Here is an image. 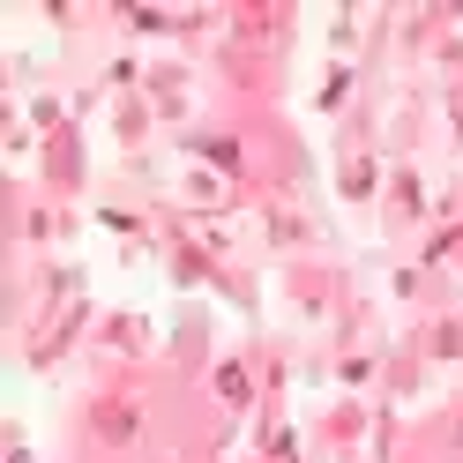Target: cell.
Instances as JSON below:
<instances>
[]
</instances>
